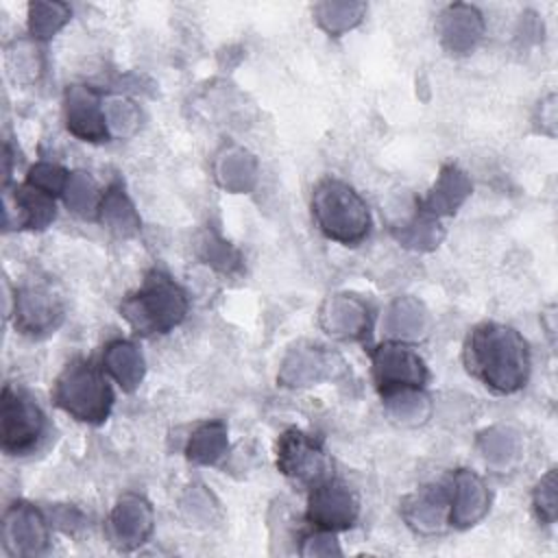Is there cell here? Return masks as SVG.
Listing matches in <instances>:
<instances>
[{
	"mask_svg": "<svg viewBox=\"0 0 558 558\" xmlns=\"http://www.w3.org/2000/svg\"><path fill=\"white\" fill-rule=\"evenodd\" d=\"M98 220L105 229H109L118 238H131L140 231L142 220L135 211V205L124 192V185L120 181H113L107 192L100 198L98 207Z\"/></svg>",
	"mask_w": 558,
	"mask_h": 558,
	"instance_id": "obj_23",
	"label": "cell"
},
{
	"mask_svg": "<svg viewBox=\"0 0 558 558\" xmlns=\"http://www.w3.org/2000/svg\"><path fill=\"white\" fill-rule=\"evenodd\" d=\"M100 194L98 187L94 183V179L87 172H72L70 181L65 185L63 192V201L68 205V209L81 218H94L98 216V207H100Z\"/></svg>",
	"mask_w": 558,
	"mask_h": 558,
	"instance_id": "obj_31",
	"label": "cell"
},
{
	"mask_svg": "<svg viewBox=\"0 0 558 558\" xmlns=\"http://www.w3.org/2000/svg\"><path fill=\"white\" fill-rule=\"evenodd\" d=\"M473 185L464 170H460L456 163H447L440 168L438 179L425 194V198L418 201V211L440 218L451 216L458 211V207L469 198Z\"/></svg>",
	"mask_w": 558,
	"mask_h": 558,
	"instance_id": "obj_19",
	"label": "cell"
},
{
	"mask_svg": "<svg viewBox=\"0 0 558 558\" xmlns=\"http://www.w3.org/2000/svg\"><path fill=\"white\" fill-rule=\"evenodd\" d=\"M227 449V425L222 421H205L192 432L185 445V456L194 464H216Z\"/></svg>",
	"mask_w": 558,
	"mask_h": 558,
	"instance_id": "obj_24",
	"label": "cell"
},
{
	"mask_svg": "<svg viewBox=\"0 0 558 558\" xmlns=\"http://www.w3.org/2000/svg\"><path fill=\"white\" fill-rule=\"evenodd\" d=\"M429 329V314L425 305L414 296L395 299L381 318V331L397 342L418 340Z\"/></svg>",
	"mask_w": 558,
	"mask_h": 558,
	"instance_id": "obj_21",
	"label": "cell"
},
{
	"mask_svg": "<svg viewBox=\"0 0 558 558\" xmlns=\"http://www.w3.org/2000/svg\"><path fill=\"white\" fill-rule=\"evenodd\" d=\"M299 554L301 556H340L342 549H340L333 532L316 527L314 532H310L301 538Z\"/></svg>",
	"mask_w": 558,
	"mask_h": 558,
	"instance_id": "obj_37",
	"label": "cell"
},
{
	"mask_svg": "<svg viewBox=\"0 0 558 558\" xmlns=\"http://www.w3.org/2000/svg\"><path fill=\"white\" fill-rule=\"evenodd\" d=\"M371 362L373 379L381 397L410 388L421 390L427 381V366L423 357L414 349L397 340L375 347L371 353Z\"/></svg>",
	"mask_w": 558,
	"mask_h": 558,
	"instance_id": "obj_6",
	"label": "cell"
},
{
	"mask_svg": "<svg viewBox=\"0 0 558 558\" xmlns=\"http://www.w3.org/2000/svg\"><path fill=\"white\" fill-rule=\"evenodd\" d=\"M72 9L65 2H46L37 0L28 4V31L35 39L54 37L68 22Z\"/></svg>",
	"mask_w": 558,
	"mask_h": 558,
	"instance_id": "obj_30",
	"label": "cell"
},
{
	"mask_svg": "<svg viewBox=\"0 0 558 558\" xmlns=\"http://www.w3.org/2000/svg\"><path fill=\"white\" fill-rule=\"evenodd\" d=\"M102 371H107L111 375V379H116V384L122 390L133 392L142 384L144 373H146L144 355L140 353V349L133 342L113 340L105 347Z\"/></svg>",
	"mask_w": 558,
	"mask_h": 558,
	"instance_id": "obj_22",
	"label": "cell"
},
{
	"mask_svg": "<svg viewBox=\"0 0 558 558\" xmlns=\"http://www.w3.org/2000/svg\"><path fill=\"white\" fill-rule=\"evenodd\" d=\"M63 320V303L46 283H24L15 290L13 323L24 336H46Z\"/></svg>",
	"mask_w": 558,
	"mask_h": 558,
	"instance_id": "obj_10",
	"label": "cell"
},
{
	"mask_svg": "<svg viewBox=\"0 0 558 558\" xmlns=\"http://www.w3.org/2000/svg\"><path fill=\"white\" fill-rule=\"evenodd\" d=\"M342 366L340 357L316 344H296L283 357L277 381L286 388H307L331 379Z\"/></svg>",
	"mask_w": 558,
	"mask_h": 558,
	"instance_id": "obj_12",
	"label": "cell"
},
{
	"mask_svg": "<svg viewBox=\"0 0 558 558\" xmlns=\"http://www.w3.org/2000/svg\"><path fill=\"white\" fill-rule=\"evenodd\" d=\"M462 360L473 377L499 395L521 390L530 377L525 338L501 323L475 325L464 340Z\"/></svg>",
	"mask_w": 558,
	"mask_h": 558,
	"instance_id": "obj_1",
	"label": "cell"
},
{
	"mask_svg": "<svg viewBox=\"0 0 558 558\" xmlns=\"http://www.w3.org/2000/svg\"><path fill=\"white\" fill-rule=\"evenodd\" d=\"M70 174L65 168H61L59 163H52V161H37L35 166L28 168V174H26V185L48 194V196H57V194H63L65 192V185L70 181Z\"/></svg>",
	"mask_w": 558,
	"mask_h": 558,
	"instance_id": "obj_35",
	"label": "cell"
},
{
	"mask_svg": "<svg viewBox=\"0 0 558 558\" xmlns=\"http://www.w3.org/2000/svg\"><path fill=\"white\" fill-rule=\"evenodd\" d=\"M392 235L405 248H412V251H434L442 242L445 229L440 227L438 218L427 216L423 211H416L414 218H410L408 222L395 227Z\"/></svg>",
	"mask_w": 558,
	"mask_h": 558,
	"instance_id": "obj_27",
	"label": "cell"
},
{
	"mask_svg": "<svg viewBox=\"0 0 558 558\" xmlns=\"http://www.w3.org/2000/svg\"><path fill=\"white\" fill-rule=\"evenodd\" d=\"M155 527L153 506L137 493L122 495L105 521V536L118 551H131L144 545Z\"/></svg>",
	"mask_w": 558,
	"mask_h": 558,
	"instance_id": "obj_9",
	"label": "cell"
},
{
	"mask_svg": "<svg viewBox=\"0 0 558 558\" xmlns=\"http://www.w3.org/2000/svg\"><path fill=\"white\" fill-rule=\"evenodd\" d=\"M2 225L4 231L13 229H46L54 216L57 207L52 196L31 187V185H4L2 192Z\"/></svg>",
	"mask_w": 558,
	"mask_h": 558,
	"instance_id": "obj_14",
	"label": "cell"
},
{
	"mask_svg": "<svg viewBox=\"0 0 558 558\" xmlns=\"http://www.w3.org/2000/svg\"><path fill=\"white\" fill-rule=\"evenodd\" d=\"M52 401L72 418L98 425L107 421L113 408V390L105 371L94 366L89 360L76 357L68 362L54 379Z\"/></svg>",
	"mask_w": 558,
	"mask_h": 558,
	"instance_id": "obj_4",
	"label": "cell"
},
{
	"mask_svg": "<svg viewBox=\"0 0 558 558\" xmlns=\"http://www.w3.org/2000/svg\"><path fill=\"white\" fill-rule=\"evenodd\" d=\"M534 122H536L541 133H547L549 137L556 135V96L554 94H549L547 98H543L538 102Z\"/></svg>",
	"mask_w": 558,
	"mask_h": 558,
	"instance_id": "obj_38",
	"label": "cell"
},
{
	"mask_svg": "<svg viewBox=\"0 0 558 558\" xmlns=\"http://www.w3.org/2000/svg\"><path fill=\"white\" fill-rule=\"evenodd\" d=\"M211 170L216 183L233 194L251 192L257 183V159L246 148L233 144L216 153Z\"/></svg>",
	"mask_w": 558,
	"mask_h": 558,
	"instance_id": "obj_20",
	"label": "cell"
},
{
	"mask_svg": "<svg viewBox=\"0 0 558 558\" xmlns=\"http://www.w3.org/2000/svg\"><path fill=\"white\" fill-rule=\"evenodd\" d=\"M357 514H360L357 499L347 484L333 477H325L323 482L312 486L305 517L314 527L329 530V532L349 530L355 525Z\"/></svg>",
	"mask_w": 558,
	"mask_h": 558,
	"instance_id": "obj_11",
	"label": "cell"
},
{
	"mask_svg": "<svg viewBox=\"0 0 558 558\" xmlns=\"http://www.w3.org/2000/svg\"><path fill=\"white\" fill-rule=\"evenodd\" d=\"M198 257L207 266H211V268H216L220 272H235L242 266L240 253L229 242H225L220 235H216L211 231H205L201 235V240H198Z\"/></svg>",
	"mask_w": 558,
	"mask_h": 558,
	"instance_id": "obj_33",
	"label": "cell"
},
{
	"mask_svg": "<svg viewBox=\"0 0 558 558\" xmlns=\"http://www.w3.org/2000/svg\"><path fill=\"white\" fill-rule=\"evenodd\" d=\"M320 327L340 340H362L368 336V307L353 294H331L323 301L318 312Z\"/></svg>",
	"mask_w": 558,
	"mask_h": 558,
	"instance_id": "obj_17",
	"label": "cell"
},
{
	"mask_svg": "<svg viewBox=\"0 0 558 558\" xmlns=\"http://www.w3.org/2000/svg\"><path fill=\"white\" fill-rule=\"evenodd\" d=\"M436 35L440 46L453 54L464 57L480 44L484 35V17L477 7L466 2L449 4L436 20Z\"/></svg>",
	"mask_w": 558,
	"mask_h": 558,
	"instance_id": "obj_15",
	"label": "cell"
},
{
	"mask_svg": "<svg viewBox=\"0 0 558 558\" xmlns=\"http://www.w3.org/2000/svg\"><path fill=\"white\" fill-rule=\"evenodd\" d=\"M556 471L549 469L541 480L538 484L534 486V493H532V506H534V512L538 517V521L551 525L556 521V514H558V497H556Z\"/></svg>",
	"mask_w": 558,
	"mask_h": 558,
	"instance_id": "obj_36",
	"label": "cell"
},
{
	"mask_svg": "<svg viewBox=\"0 0 558 558\" xmlns=\"http://www.w3.org/2000/svg\"><path fill=\"white\" fill-rule=\"evenodd\" d=\"M65 129L83 142H105L109 135L105 107L98 94L85 85H70L63 98Z\"/></svg>",
	"mask_w": 558,
	"mask_h": 558,
	"instance_id": "obj_16",
	"label": "cell"
},
{
	"mask_svg": "<svg viewBox=\"0 0 558 558\" xmlns=\"http://www.w3.org/2000/svg\"><path fill=\"white\" fill-rule=\"evenodd\" d=\"M312 216L316 227L333 242L353 246L371 231L366 201L340 179H323L312 192Z\"/></svg>",
	"mask_w": 558,
	"mask_h": 558,
	"instance_id": "obj_3",
	"label": "cell"
},
{
	"mask_svg": "<svg viewBox=\"0 0 558 558\" xmlns=\"http://www.w3.org/2000/svg\"><path fill=\"white\" fill-rule=\"evenodd\" d=\"M2 549L13 558L39 556L48 549V521L39 508L26 501L11 504L0 525Z\"/></svg>",
	"mask_w": 558,
	"mask_h": 558,
	"instance_id": "obj_8",
	"label": "cell"
},
{
	"mask_svg": "<svg viewBox=\"0 0 558 558\" xmlns=\"http://www.w3.org/2000/svg\"><path fill=\"white\" fill-rule=\"evenodd\" d=\"M447 495H449V525L458 530L473 527L486 517L490 508V493L484 480L469 469H458L451 473L447 484Z\"/></svg>",
	"mask_w": 558,
	"mask_h": 558,
	"instance_id": "obj_13",
	"label": "cell"
},
{
	"mask_svg": "<svg viewBox=\"0 0 558 558\" xmlns=\"http://www.w3.org/2000/svg\"><path fill=\"white\" fill-rule=\"evenodd\" d=\"M7 72L15 83H35L44 72L41 50L28 39L13 41L7 48Z\"/></svg>",
	"mask_w": 558,
	"mask_h": 558,
	"instance_id": "obj_29",
	"label": "cell"
},
{
	"mask_svg": "<svg viewBox=\"0 0 558 558\" xmlns=\"http://www.w3.org/2000/svg\"><path fill=\"white\" fill-rule=\"evenodd\" d=\"M277 469L301 484H318L329 477L331 462L318 438L290 427L277 440Z\"/></svg>",
	"mask_w": 558,
	"mask_h": 558,
	"instance_id": "obj_7",
	"label": "cell"
},
{
	"mask_svg": "<svg viewBox=\"0 0 558 558\" xmlns=\"http://www.w3.org/2000/svg\"><path fill=\"white\" fill-rule=\"evenodd\" d=\"M44 412L20 386L7 384L0 397V447L9 456L33 451L44 436Z\"/></svg>",
	"mask_w": 558,
	"mask_h": 558,
	"instance_id": "obj_5",
	"label": "cell"
},
{
	"mask_svg": "<svg viewBox=\"0 0 558 558\" xmlns=\"http://www.w3.org/2000/svg\"><path fill=\"white\" fill-rule=\"evenodd\" d=\"M477 451L482 453V458L486 460V464L495 466V469H508L517 456L521 453V440L517 436V432H512L510 427H488L482 429L477 434Z\"/></svg>",
	"mask_w": 558,
	"mask_h": 558,
	"instance_id": "obj_26",
	"label": "cell"
},
{
	"mask_svg": "<svg viewBox=\"0 0 558 558\" xmlns=\"http://www.w3.org/2000/svg\"><path fill=\"white\" fill-rule=\"evenodd\" d=\"M187 307L185 290L172 277L155 268L144 277L142 286L122 301L120 312L137 333L155 336L168 333L181 325Z\"/></svg>",
	"mask_w": 558,
	"mask_h": 558,
	"instance_id": "obj_2",
	"label": "cell"
},
{
	"mask_svg": "<svg viewBox=\"0 0 558 558\" xmlns=\"http://www.w3.org/2000/svg\"><path fill=\"white\" fill-rule=\"evenodd\" d=\"M384 403H386V410L388 414L405 425V427H416V425H423L429 414H432V401L429 397L416 388H410V390H399V392H392V395H386L381 397Z\"/></svg>",
	"mask_w": 558,
	"mask_h": 558,
	"instance_id": "obj_28",
	"label": "cell"
},
{
	"mask_svg": "<svg viewBox=\"0 0 558 558\" xmlns=\"http://www.w3.org/2000/svg\"><path fill=\"white\" fill-rule=\"evenodd\" d=\"M401 517L416 534H440L449 523L447 486H423L401 504Z\"/></svg>",
	"mask_w": 558,
	"mask_h": 558,
	"instance_id": "obj_18",
	"label": "cell"
},
{
	"mask_svg": "<svg viewBox=\"0 0 558 558\" xmlns=\"http://www.w3.org/2000/svg\"><path fill=\"white\" fill-rule=\"evenodd\" d=\"M179 510L190 525H211L218 519L216 497L201 484H192L179 499Z\"/></svg>",
	"mask_w": 558,
	"mask_h": 558,
	"instance_id": "obj_32",
	"label": "cell"
},
{
	"mask_svg": "<svg viewBox=\"0 0 558 558\" xmlns=\"http://www.w3.org/2000/svg\"><path fill=\"white\" fill-rule=\"evenodd\" d=\"M312 13H314L316 24L327 35L340 37L362 22V17L366 13V4L353 2V0H325V2L314 4Z\"/></svg>",
	"mask_w": 558,
	"mask_h": 558,
	"instance_id": "obj_25",
	"label": "cell"
},
{
	"mask_svg": "<svg viewBox=\"0 0 558 558\" xmlns=\"http://www.w3.org/2000/svg\"><path fill=\"white\" fill-rule=\"evenodd\" d=\"M105 118H107V126L118 137H131L142 122L140 107L133 100L120 98V96L105 102Z\"/></svg>",
	"mask_w": 558,
	"mask_h": 558,
	"instance_id": "obj_34",
	"label": "cell"
}]
</instances>
